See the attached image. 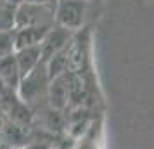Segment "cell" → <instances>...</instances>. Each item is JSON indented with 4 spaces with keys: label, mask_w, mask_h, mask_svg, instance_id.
I'll return each instance as SVG.
<instances>
[{
    "label": "cell",
    "mask_w": 154,
    "mask_h": 149,
    "mask_svg": "<svg viewBox=\"0 0 154 149\" xmlns=\"http://www.w3.org/2000/svg\"><path fill=\"white\" fill-rule=\"evenodd\" d=\"M85 19V2L83 0H64L57 2L54 24L75 31L83 24Z\"/></svg>",
    "instance_id": "cell-3"
},
{
    "label": "cell",
    "mask_w": 154,
    "mask_h": 149,
    "mask_svg": "<svg viewBox=\"0 0 154 149\" xmlns=\"http://www.w3.org/2000/svg\"><path fill=\"white\" fill-rule=\"evenodd\" d=\"M14 59L16 64H17V70H19V75L26 76L28 73L38 68L42 63V52H40V45H33V47H23V49H17L14 52Z\"/></svg>",
    "instance_id": "cell-5"
},
{
    "label": "cell",
    "mask_w": 154,
    "mask_h": 149,
    "mask_svg": "<svg viewBox=\"0 0 154 149\" xmlns=\"http://www.w3.org/2000/svg\"><path fill=\"white\" fill-rule=\"evenodd\" d=\"M5 4H9V5H12V7H17V5H21V4H24L26 0H4Z\"/></svg>",
    "instance_id": "cell-11"
},
{
    "label": "cell",
    "mask_w": 154,
    "mask_h": 149,
    "mask_svg": "<svg viewBox=\"0 0 154 149\" xmlns=\"http://www.w3.org/2000/svg\"><path fill=\"white\" fill-rule=\"evenodd\" d=\"M0 82L7 87V90L17 88L19 82H21V75L16 64L14 54L7 57H0Z\"/></svg>",
    "instance_id": "cell-7"
},
{
    "label": "cell",
    "mask_w": 154,
    "mask_h": 149,
    "mask_svg": "<svg viewBox=\"0 0 154 149\" xmlns=\"http://www.w3.org/2000/svg\"><path fill=\"white\" fill-rule=\"evenodd\" d=\"M56 7L38 5L24 2L16 7L14 28H29V26H52L54 24Z\"/></svg>",
    "instance_id": "cell-1"
},
{
    "label": "cell",
    "mask_w": 154,
    "mask_h": 149,
    "mask_svg": "<svg viewBox=\"0 0 154 149\" xmlns=\"http://www.w3.org/2000/svg\"><path fill=\"white\" fill-rule=\"evenodd\" d=\"M14 14H16V7L9 5L5 2L0 4V31L14 29Z\"/></svg>",
    "instance_id": "cell-9"
},
{
    "label": "cell",
    "mask_w": 154,
    "mask_h": 149,
    "mask_svg": "<svg viewBox=\"0 0 154 149\" xmlns=\"http://www.w3.org/2000/svg\"><path fill=\"white\" fill-rule=\"evenodd\" d=\"M2 2H4V0H2Z\"/></svg>",
    "instance_id": "cell-12"
},
{
    "label": "cell",
    "mask_w": 154,
    "mask_h": 149,
    "mask_svg": "<svg viewBox=\"0 0 154 149\" xmlns=\"http://www.w3.org/2000/svg\"><path fill=\"white\" fill-rule=\"evenodd\" d=\"M16 52V35L14 29L0 31V57L12 56Z\"/></svg>",
    "instance_id": "cell-8"
},
{
    "label": "cell",
    "mask_w": 154,
    "mask_h": 149,
    "mask_svg": "<svg viewBox=\"0 0 154 149\" xmlns=\"http://www.w3.org/2000/svg\"><path fill=\"white\" fill-rule=\"evenodd\" d=\"M71 33L69 29L52 24L50 29L47 31V35L43 36L42 43H40V52H42V63L45 64L50 57H54L56 54H59L61 50L68 49V43L71 40Z\"/></svg>",
    "instance_id": "cell-4"
},
{
    "label": "cell",
    "mask_w": 154,
    "mask_h": 149,
    "mask_svg": "<svg viewBox=\"0 0 154 149\" xmlns=\"http://www.w3.org/2000/svg\"><path fill=\"white\" fill-rule=\"evenodd\" d=\"M29 4H38V5H52L56 7L57 5V0H26Z\"/></svg>",
    "instance_id": "cell-10"
},
{
    "label": "cell",
    "mask_w": 154,
    "mask_h": 149,
    "mask_svg": "<svg viewBox=\"0 0 154 149\" xmlns=\"http://www.w3.org/2000/svg\"><path fill=\"white\" fill-rule=\"evenodd\" d=\"M49 82H50V78L47 75L45 64H40L31 73H28L26 76H23L16 90H17L19 97L24 102H29V101L40 99V95L49 90V87H47Z\"/></svg>",
    "instance_id": "cell-2"
},
{
    "label": "cell",
    "mask_w": 154,
    "mask_h": 149,
    "mask_svg": "<svg viewBox=\"0 0 154 149\" xmlns=\"http://www.w3.org/2000/svg\"><path fill=\"white\" fill-rule=\"evenodd\" d=\"M50 26H29V28H14L16 35V50L23 47L40 45L43 36L47 35Z\"/></svg>",
    "instance_id": "cell-6"
}]
</instances>
